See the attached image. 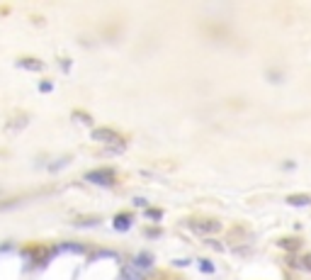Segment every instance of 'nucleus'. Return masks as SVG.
Listing matches in <instances>:
<instances>
[{
  "label": "nucleus",
  "mask_w": 311,
  "mask_h": 280,
  "mask_svg": "<svg viewBox=\"0 0 311 280\" xmlns=\"http://www.w3.org/2000/svg\"><path fill=\"white\" fill-rule=\"evenodd\" d=\"M146 236H148V239H156V236H161V232H158V229H148Z\"/></svg>",
  "instance_id": "6ab92c4d"
},
{
  "label": "nucleus",
  "mask_w": 311,
  "mask_h": 280,
  "mask_svg": "<svg viewBox=\"0 0 311 280\" xmlns=\"http://www.w3.org/2000/svg\"><path fill=\"white\" fill-rule=\"evenodd\" d=\"M187 229L200 236H209V234H219L221 232V222L219 219H211V217H190L187 219Z\"/></svg>",
  "instance_id": "f257e3e1"
},
{
  "label": "nucleus",
  "mask_w": 311,
  "mask_h": 280,
  "mask_svg": "<svg viewBox=\"0 0 311 280\" xmlns=\"http://www.w3.org/2000/svg\"><path fill=\"white\" fill-rule=\"evenodd\" d=\"M289 263H292V266H297V268H302V271H311V253H304L302 258H294V256H289Z\"/></svg>",
  "instance_id": "6e6552de"
},
{
  "label": "nucleus",
  "mask_w": 311,
  "mask_h": 280,
  "mask_svg": "<svg viewBox=\"0 0 311 280\" xmlns=\"http://www.w3.org/2000/svg\"><path fill=\"white\" fill-rule=\"evenodd\" d=\"M287 280H294V278H287Z\"/></svg>",
  "instance_id": "412c9836"
},
{
  "label": "nucleus",
  "mask_w": 311,
  "mask_h": 280,
  "mask_svg": "<svg viewBox=\"0 0 311 280\" xmlns=\"http://www.w3.org/2000/svg\"><path fill=\"white\" fill-rule=\"evenodd\" d=\"M153 263H156L153 253H148V251L137 253V256H134V268H151Z\"/></svg>",
  "instance_id": "423d86ee"
},
{
  "label": "nucleus",
  "mask_w": 311,
  "mask_h": 280,
  "mask_svg": "<svg viewBox=\"0 0 311 280\" xmlns=\"http://www.w3.org/2000/svg\"><path fill=\"white\" fill-rule=\"evenodd\" d=\"M51 88H54V85L49 83V81H44V83H39V90H42V93H49Z\"/></svg>",
  "instance_id": "a211bd4d"
},
{
  "label": "nucleus",
  "mask_w": 311,
  "mask_h": 280,
  "mask_svg": "<svg viewBox=\"0 0 311 280\" xmlns=\"http://www.w3.org/2000/svg\"><path fill=\"white\" fill-rule=\"evenodd\" d=\"M17 68H25V71H34V73H39V71L44 68V64H42L39 59L25 56V59H17Z\"/></svg>",
  "instance_id": "20e7f679"
},
{
  "label": "nucleus",
  "mask_w": 311,
  "mask_h": 280,
  "mask_svg": "<svg viewBox=\"0 0 311 280\" xmlns=\"http://www.w3.org/2000/svg\"><path fill=\"white\" fill-rule=\"evenodd\" d=\"M85 180L88 183H95V185H102V188H112L117 183V173L112 168H98V171L85 173Z\"/></svg>",
  "instance_id": "f03ea898"
},
{
  "label": "nucleus",
  "mask_w": 311,
  "mask_h": 280,
  "mask_svg": "<svg viewBox=\"0 0 311 280\" xmlns=\"http://www.w3.org/2000/svg\"><path fill=\"white\" fill-rule=\"evenodd\" d=\"M68 163H71V156H64V159H59V161H51V163H49V171H51V173H56V171L66 168Z\"/></svg>",
  "instance_id": "f8f14e48"
},
{
  "label": "nucleus",
  "mask_w": 311,
  "mask_h": 280,
  "mask_svg": "<svg viewBox=\"0 0 311 280\" xmlns=\"http://www.w3.org/2000/svg\"><path fill=\"white\" fill-rule=\"evenodd\" d=\"M287 205L306 207V205H311V195H306V193H302V195H289V197H287Z\"/></svg>",
  "instance_id": "0eeeda50"
},
{
  "label": "nucleus",
  "mask_w": 311,
  "mask_h": 280,
  "mask_svg": "<svg viewBox=\"0 0 311 280\" xmlns=\"http://www.w3.org/2000/svg\"><path fill=\"white\" fill-rule=\"evenodd\" d=\"M64 251H73V253H83L85 251V246H83V244H59V246H56L54 249V253H64Z\"/></svg>",
  "instance_id": "1a4fd4ad"
},
{
  "label": "nucleus",
  "mask_w": 311,
  "mask_h": 280,
  "mask_svg": "<svg viewBox=\"0 0 311 280\" xmlns=\"http://www.w3.org/2000/svg\"><path fill=\"white\" fill-rule=\"evenodd\" d=\"M27 117H25V115H20L17 120H12L10 122V129H22V127H27Z\"/></svg>",
  "instance_id": "ddd939ff"
},
{
  "label": "nucleus",
  "mask_w": 311,
  "mask_h": 280,
  "mask_svg": "<svg viewBox=\"0 0 311 280\" xmlns=\"http://www.w3.org/2000/svg\"><path fill=\"white\" fill-rule=\"evenodd\" d=\"M200 268H202V273H214V263H211V261H204V258H202V261H200Z\"/></svg>",
  "instance_id": "dca6fc26"
},
{
  "label": "nucleus",
  "mask_w": 311,
  "mask_h": 280,
  "mask_svg": "<svg viewBox=\"0 0 311 280\" xmlns=\"http://www.w3.org/2000/svg\"><path fill=\"white\" fill-rule=\"evenodd\" d=\"M134 205H137V207H146V200H144V197H134Z\"/></svg>",
  "instance_id": "aec40b11"
},
{
  "label": "nucleus",
  "mask_w": 311,
  "mask_h": 280,
  "mask_svg": "<svg viewBox=\"0 0 311 280\" xmlns=\"http://www.w3.org/2000/svg\"><path fill=\"white\" fill-rule=\"evenodd\" d=\"M122 278L124 280H144V273H139V268H124V271H122Z\"/></svg>",
  "instance_id": "9b49d317"
},
{
  "label": "nucleus",
  "mask_w": 311,
  "mask_h": 280,
  "mask_svg": "<svg viewBox=\"0 0 311 280\" xmlns=\"http://www.w3.org/2000/svg\"><path fill=\"white\" fill-rule=\"evenodd\" d=\"M73 117H75V120H81V122H85V124H92V120H90V115H88V112H73Z\"/></svg>",
  "instance_id": "f3484780"
},
{
  "label": "nucleus",
  "mask_w": 311,
  "mask_h": 280,
  "mask_svg": "<svg viewBox=\"0 0 311 280\" xmlns=\"http://www.w3.org/2000/svg\"><path fill=\"white\" fill-rule=\"evenodd\" d=\"M92 139H95V141H105L107 146H114V144L122 141L117 132L107 129V127H98V129H92Z\"/></svg>",
  "instance_id": "7ed1b4c3"
},
{
  "label": "nucleus",
  "mask_w": 311,
  "mask_h": 280,
  "mask_svg": "<svg viewBox=\"0 0 311 280\" xmlns=\"http://www.w3.org/2000/svg\"><path fill=\"white\" fill-rule=\"evenodd\" d=\"M146 217L151 222H161V219H163V212H161V210H146Z\"/></svg>",
  "instance_id": "2eb2a0df"
},
{
  "label": "nucleus",
  "mask_w": 311,
  "mask_h": 280,
  "mask_svg": "<svg viewBox=\"0 0 311 280\" xmlns=\"http://www.w3.org/2000/svg\"><path fill=\"white\" fill-rule=\"evenodd\" d=\"M75 227H95V224H100V217H90V219H75Z\"/></svg>",
  "instance_id": "4468645a"
},
{
  "label": "nucleus",
  "mask_w": 311,
  "mask_h": 280,
  "mask_svg": "<svg viewBox=\"0 0 311 280\" xmlns=\"http://www.w3.org/2000/svg\"><path fill=\"white\" fill-rule=\"evenodd\" d=\"M131 224H134V217L131 215H117L114 217V222H112V227H114L117 232H129Z\"/></svg>",
  "instance_id": "39448f33"
},
{
  "label": "nucleus",
  "mask_w": 311,
  "mask_h": 280,
  "mask_svg": "<svg viewBox=\"0 0 311 280\" xmlns=\"http://www.w3.org/2000/svg\"><path fill=\"white\" fill-rule=\"evenodd\" d=\"M280 246H282L284 251H289V253H297L299 251V246H302V241H299V239H280Z\"/></svg>",
  "instance_id": "9d476101"
}]
</instances>
